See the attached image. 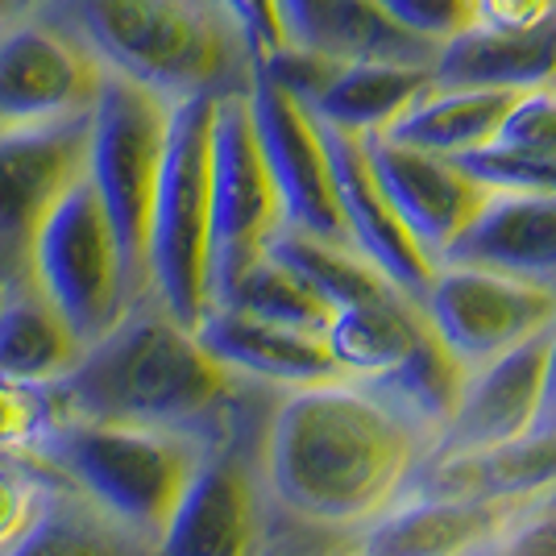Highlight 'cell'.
I'll return each mask as SVG.
<instances>
[{
	"instance_id": "1",
	"label": "cell",
	"mask_w": 556,
	"mask_h": 556,
	"mask_svg": "<svg viewBox=\"0 0 556 556\" xmlns=\"http://www.w3.org/2000/svg\"><path fill=\"white\" fill-rule=\"evenodd\" d=\"M63 419L134 424L216 444L266 424L287 391L250 382L220 366L150 291L116 325L84 345L75 370L50 387Z\"/></svg>"
},
{
	"instance_id": "2",
	"label": "cell",
	"mask_w": 556,
	"mask_h": 556,
	"mask_svg": "<svg viewBox=\"0 0 556 556\" xmlns=\"http://www.w3.org/2000/svg\"><path fill=\"white\" fill-rule=\"evenodd\" d=\"M428 444L357 391L353 378L287 391L262 437V478L278 510L357 528L403 494Z\"/></svg>"
},
{
	"instance_id": "3",
	"label": "cell",
	"mask_w": 556,
	"mask_h": 556,
	"mask_svg": "<svg viewBox=\"0 0 556 556\" xmlns=\"http://www.w3.org/2000/svg\"><path fill=\"white\" fill-rule=\"evenodd\" d=\"M121 79L179 104L250 92L254 59L225 0H34Z\"/></svg>"
},
{
	"instance_id": "4",
	"label": "cell",
	"mask_w": 556,
	"mask_h": 556,
	"mask_svg": "<svg viewBox=\"0 0 556 556\" xmlns=\"http://www.w3.org/2000/svg\"><path fill=\"white\" fill-rule=\"evenodd\" d=\"M204 448L179 432L59 416L34 462L59 469L113 519L159 544Z\"/></svg>"
},
{
	"instance_id": "5",
	"label": "cell",
	"mask_w": 556,
	"mask_h": 556,
	"mask_svg": "<svg viewBox=\"0 0 556 556\" xmlns=\"http://www.w3.org/2000/svg\"><path fill=\"white\" fill-rule=\"evenodd\" d=\"M170 100L109 75L88 116V184L113 225L129 303L150 295V212L170 129Z\"/></svg>"
},
{
	"instance_id": "6",
	"label": "cell",
	"mask_w": 556,
	"mask_h": 556,
	"mask_svg": "<svg viewBox=\"0 0 556 556\" xmlns=\"http://www.w3.org/2000/svg\"><path fill=\"white\" fill-rule=\"evenodd\" d=\"M212 113L216 96H191L170 109L150 212V291L187 328H195L208 312Z\"/></svg>"
},
{
	"instance_id": "7",
	"label": "cell",
	"mask_w": 556,
	"mask_h": 556,
	"mask_svg": "<svg viewBox=\"0 0 556 556\" xmlns=\"http://www.w3.org/2000/svg\"><path fill=\"white\" fill-rule=\"evenodd\" d=\"M282 229L278 191L262 163L250 116V96H216L212 113V232H208V307L225 300L237 278L266 254Z\"/></svg>"
},
{
	"instance_id": "8",
	"label": "cell",
	"mask_w": 556,
	"mask_h": 556,
	"mask_svg": "<svg viewBox=\"0 0 556 556\" xmlns=\"http://www.w3.org/2000/svg\"><path fill=\"white\" fill-rule=\"evenodd\" d=\"M29 270L47 291V300L59 307V316L71 325V332L79 337V345H92L96 337H104L116 325V316L129 307L113 225L88 175L50 212V220L34 241Z\"/></svg>"
},
{
	"instance_id": "9",
	"label": "cell",
	"mask_w": 556,
	"mask_h": 556,
	"mask_svg": "<svg viewBox=\"0 0 556 556\" xmlns=\"http://www.w3.org/2000/svg\"><path fill=\"white\" fill-rule=\"evenodd\" d=\"M266 424L241 428L204 448L159 540V556H257L270 515L262 478Z\"/></svg>"
},
{
	"instance_id": "10",
	"label": "cell",
	"mask_w": 556,
	"mask_h": 556,
	"mask_svg": "<svg viewBox=\"0 0 556 556\" xmlns=\"http://www.w3.org/2000/svg\"><path fill=\"white\" fill-rule=\"evenodd\" d=\"M88 116L0 125V287L34 275L38 232L88 175Z\"/></svg>"
},
{
	"instance_id": "11",
	"label": "cell",
	"mask_w": 556,
	"mask_h": 556,
	"mask_svg": "<svg viewBox=\"0 0 556 556\" xmlns=\"http://www.w3.org/2000/svg\"><path fill=\"white\" fill-rule=\"evenodd\" d=\"M109 71L42 4L0 22V125L88 116Z\"/></svg>"
},
{
	"instance_id": "12",
	"label": "cell",
	"mask_w": 556,
	"mask_h": 556,
	"mask_svg": "<svg viewBox=\"0 0 556 556\" xmlns=\"http://www.w3.org/2000/svg\"><path fill=\"white\" fill-rule=\"evenodd\" d=\"M424 316L465 370H478L556 320V291L482 266L444 262L428 282Z\"/></svg>"
},
{
	"instance_id": "13",
	"label": "cell",
	"mask_w": 556,
	"mask_h": 556,
	"mask_svg": "<svg viewBox=\"0 0 556 556\" xmlns=\"http://www.w3.org/2000/svg\"><path fill=\"white\" fill-rule=\"evenodd\" d=\"M245 96H250L262 163L278 191L282 225L312 232V237H328V241H349L316 116L291 92H282L275 79H266L262 71H254V84Z\"/></svg>"
},
{
	"instance_id": "14",
	"label": "cell",
	"mask_w": 556,
	"mask_h": 556,
	"mask_svg": "<svg viewBox=\"0 0 556 556\" xmlns=\"http://www.w3.org/2000/svg\"><path fill=\"white\" fill-rule=\"evenodd\" d=\"M366 159L382 195L391 200L399 220L416 237V245L437 266L444 250L465 232V225L478 216L486 204V187L478 184L457 159H441L416 146L387 138V134H370L362 138Z\"/></svg>"
},
{
	"instance_id": "15",
	"label": "cell",
	"mask_w": 556,
	"mask_h": 556,
	"mask_svg": "<svg viewBox=\"0 0 556 556\" xmlns=\"http://www.w3.org/2000/svg\"><path fill=\"white\" fill-rule=\"evenodd\" d=\"M316 125H320V138H325V150H328L332 187H337V208H341V220H345L349 245L357 254L370 257L374 266L391 278L403 295L424 303L437 266L428 262V254L416 245V237L407 232V225L399 220V212L391 208V200L382 195L362 138L345 134V129H332L325 121H316Z\"/></svg>"
},
{
	"instance_id": "16",
	"label": "cell",
	"mask_w": 556,
	"mask_h": 556,
	"mask_svg": "<svg viewBox=\"0 0 556 556\" xmlns=\"http://www.w3.org/2000/svg\"><path fill=\"white\" fill-rule=\"evenodd\" d=\"M548 341H553V325L532 332L528 341L507 349L503 357L469 370L462 407H457L453 424L444 428L441 441L428 448V457L473 453V448L507 444L515 437H523V432H532L535 412H540V394H544Z\"/></svg>"
},
{
	"instance_id": "17",
	"label": "cell",
	"mask_w": 556,
	"mask_h": 556,
	"mask_svg": "<svg viewBox=\"0 0 556 556\" xmlns=\"http://www.w3.org/2000/svg\"><path fill=\"white\" fill-rule=\"evenodd\" d=\"M556 490V432H523L507 444L473 453L424 457L403 494L424 498H465L494 507H532Z\"/></svg>"
},
{
	"instance_id": "18",
	"label": "cell",
	"mask_w": 556,
	"mask_h": 556,
	"mask_svg": "<svg viewBox=\"0 0 556 556\" xmlns=\"http://www.w3.org/2000/svg\"><path fill=\"white\" fill-rule=\"evenodd\" d=\"M519 510L465 498L399 494L387 510L341 532L353 556H482Z\"/></svg>"
},
{
	"instance_id": "19",
	"label": "cell",
	"mask_w": 556,
	"mask_h": 556,
	"mask_svg": "<svg viewBox=\"0 0 556 556\" xmlns=\"http://www.w3.org/2000/svg\"><path fill=\"white\" fill-rule=\"evenodd\" d=\"M444 262L528 278L556 291V191H490L437 266Z\"/></svg>"
},
{
	"instance_id": "20",
	"label": "cell",
	"mask_w": 556,
	"mask_h": 556,
	"mask_svg": "<svg viewBox=\"0 0 556 556\" xmlns=\"http://www.w3.org/2000/svg\"><path fill=\"white\" fill-rule=\"evenodd\" d=\"M195 341L232 374L262 382V387H275V391H300V387H316V382L353 378L328 353L325 337L270 325V320L245 316L237 307H208L204 320L195 325Z\"/></svg>"
},
{
	"instance_id": "21",
	"label": "cell",
	"mask_w": 556,
	"mask_h": 556,
	"mask_svg": "<svg viewBox=\"0 0 556 556\" xmlns=\"http://www.w3.org/2000/svg\"><path fill=\"white\" fill-rule=\"evenodd\" d=\"M287 47L328 63H419L432 67L437 50L394 25L374 0H278Z\"/></svg>"
},
{
	"instance_id": "22",
	"label": "cell",
	"mask_w": 556,
	"mask_h": 556,
	"mask_svg": "<svg viewBox=\"0 0 556 556\" xmlns=\"http://www.w3.org/2000/svg\"><path fill=\"white\" fill-rule=\"evenodd\" d=\"M432 84L444 88H498V92H535L556 88V13L532 29H482L465 25L441 42L432 59Z\"/></svg>"
},
{
	"instance_id": "23",
	"label": "cell",
	"mask_w": 556,
	"mask_h": 556,
	"mask_svg": "<svg viewBox=\"0 0 556 556\" xmlns=\"http://www.w3.org/2000/svg\"><path fill=\"white\" fill-rule=\"evenodd\" d=\"M465 378H469V370L428 328L399 362L374 374H357L353 382L370 403H378L387 416L399 419L412 437H419L432 448L444 437V428L453 424L457 407H462Z\"/></svg>"
},
{
	"instance_id": "24",
	"label": "cell",
	"mask_w": 556,
	"mask_h": 556,
	"mask_svg": "<svg viewBox=\"0 0 556 556\" xmlns=\"http://www.w3.org/2000/svg\"><path fill=\"white\" fill-rule=\"evenodd\" d=\"M0 556H159V544L125 528L59 469H50L38 515Z\"/></svg>"
},
{
	"instance_id": "25",
	"label": "cell",
	"mask_w": 556,
	"mask_h": 556,
	"mask_svg": "<svg viewBox=\"0 0 556 556\" xmlns=\"http://www.w3.org/2000/svg\"><path fill=\"white\" fill-rule=\"evenodd\" d=\"M79 337L47 300L38 278L25 275L0 287V374L29 387L63 382L79 362Z\"/></svg>"
},
{
	"instance_id": "26",
	"label": "cell",
	"mask_w": 556,
	"mask_h": 556,
	"mask_svg": "<svg viewBox=\"0 0 556 556\" xmlns=\"http://www.w3.org/2000/svg\"><path fill=\"white\" fill-rule=\"evenodd\" d=\"M432 88V67L419 63H341L325 92L303 104L316 121L357 138L387 134Z\"/></svg>"
},
{
	"instance_id": "27",
	"label": "cell",
	"mask_w": 556,
	"mask_h": 556,
	"mask_svg": "<svg viewBox=\"0 0 556 556\" xmlns=\"http://www.w3.org/2000/svg\"><path fill=\"white\" fill-rule=\"evenodd\" d=\"M519 92H498V88H444L432 84L407 113L387 129V138L416 146L441 159H462L494 141L507 109Z\"/></svg>"
},
{
	"instance_id": "28",
	"label": "cell",
	"mask_w": 556,
	"mask_h": 556,
	"mask_svg": "<svg viewBox=\"0 0 556 556\" xmlns=\"http://www.w3.org/2000/svg\"><path fill=\"white\" fill-rule=\"evenodd\" d=\"M428 328L432 325H428L424 307L412 295L391 291L382 300L332 312V325H328L325 341L328 353L341 362V370L357 378V374H374L382 370V366H391V362H399Z\"/></svg>"
},
{
	"instance_id": "29",
	"label": "cell",
	"mask_w": 556,
	"mask_h": 556,
	"mask_svg": "<svg viewBox=\"0 0 556 556\" xmlns=\"http://www.w3.org/2000/svg\"><path fill=\"white\" fill-rule=\"evenodd\" d=\"M266 254L278 257L287 270H295L332 312L382 300V295L399 291L391 278L382 275L366 254H357L349 241H328V237H312V232L282 225L270 237Z\"/></svg>"
},
{
	"instance_id": "30",
	"label": "cell",
	"mask_w": 556,
	"mask_h": 556,
	"mask_svg": "<svg viewBox=\"0 0 556 556\" xmlns=\"http://www.w3.org/2000/svg\"><path fill=\"white\" fill-rule=\"evenodd\" d=\"M212 307H237L245 316L270 320L282 328H300L312 337H325L332 325V307H328L295 270H287L278 257L262 254L245 275L225 291V300Z\"/></svg>"
},
{
	"instance_id": "31",
	"label": "cell",
	"mask_w": 556,
	"mask_h": 556,
	"mask_svg": "<svg viewBox=\"0 0 556 556\" xmlns=\"http://www.w3.org/2000/svg\"><path fill=\"white\" fill-rule=\"evenodd\" d=\"M59 419L50 387H29L0 374V457H38L42 441Z\"/></svg>"
},
{
	"instance_id": "32",
	"label": "cell",
	"mask_w": 556,
	"mask_h": 556,
	"mask_svg": "<svg viewBox=\"0 0 556 556\" xmlns=\"http://www.w3.org/2000/svg\"><path fill=\"white\" fill-rule=\"evenodd\" d=\"M494 150L507 154H528V159H556V92L553 88H535L519 92L507 109L498 134L490 141Z\"/></svg>"
},
{
	"instance_id": "33",
	"label": "cell",
	"mask_w": 556,
	"mask_h": 556,
	"mask_svg": "<svg viewBox=\"0 0 556 556\" xmlns=\"http://www.w3.org/2000/svg\"><path fill=\"white\" fill-rule=\"evenodd\" d=\"M457 163L486 191H556V159H528L482 146L473 154H462Z\"/></svg>"
},
{
	"instance_id": "34",
	"label": "cell",
	"mask_w": 556,
	"mask_h": 556,
	"mask_svg": "<svg viewBox=\"0 0 556 556\" xmlns=\"http://www.w3.org/2000/svg\"><path fill=\"white\" fill-rule=\"evenodd\" d=\"M50 465L34 457H0V553L29 528V519L38 515L42 486H47Z\"/></svg>"
},
{
	"instance_id": "35",
	"label": "cell",
	"mask_w": 556,
	"mask_h": 556,
	"mask_svg": "<svg viewBox=\"0 0 556 556\" xmlns=\"http://www.w3.org/2000/svg\"><path fill=\"white\" fill-rule=\"evenodd\" d=\"M394 25L441 47L465 25H473V0H374Z\"/></svg>"
},
{
	"instance_id": "36",
	"label": "cell",
	"mask_w": 556,
	"mask_h": 556,
	"mask_svg": "<svg viewBox=\"0 0 556 556\" xmlns=\"http://www.w3.org/2000/svg\"><path fill=\"white\" fill-rule=\"evenodd\" d=\"M257 556H353L341 528H320V523H303L291 519L287 510L270 503L266 515V535Z\"/></svg>"
},
{
	"instance_id": "37",
	"label": "cell",
	"mask_w": 556,
	"mask_h": 556,
	"mask_svg": "<svg viewBox=\"0 0 556 556\" xmlns=\"http://www.w3.org/2000/svg\"><path fill=\"white\" fill-rule=\"evenodd\" d=\"M482 556H556V490L519 510Z\"/></svg>"
},
{
	"instance_id": "38",
	"label": "cell",
	"mask_w": 556,
	"mask_h": 556,
	"mask_svg": "<svg viewBox=\"0 0 556 556\" xmlns=\"http://www.w3.org/2000/svg\"><path fill=\"white\" fill-rule=\"evenodd\" d=\"M232 25L241 34V42L254 59V71L287 47V29H282V13H278V0H225Z\"/></svg>"
},
{
	"instance_id": "39",
	"label": "cell",
	"mask_w": 556,
	"mask_h": 556,
	"mask_svg": "<svg viewBox=\"0 0 556 556\" xmlns=\"http://www.w3.org/2000/svg\"><path fill=\"white\" fill-rule=\"evenodd\" d=\"M556 13V0H473V25L515 34V29H532L548 22Z\"/></svg>"
},
{
	"instance_id": "40",
	"label": "cell",
	"mask_w": 556,
	"mask_h": 556,
	"mask_svg": "<svg viewBox=\"0 0 556 556\" xmlns=\"http://www.w3.org/2000/svg\"><path fill=\"white\" fill-rule=\"evenodd\" d=\"M532 432H556V320L553 341H548V366H544V394H540V412H535Z\"/></svg>"
},
{
	"instance_id": "41",
	"label": "cell",
	"mask_w": 556,
	"mask_h": 556,
	"mask_svg": "<svg viewBox=\"0 0 556 556\" xmlns=\"http://www.w3.org/2000/svg\"><path fill=\"white\" fill-rule=\"evenodd\" d=\"M25 9V0H0V22H9L13 13H22Z\"/></svg>"
},
{
	"instance_id": "42",
	"label": "cell",
	"mask_w": 556,
	"mask_h": 556,
	"mask_svg": "<svg viewBox=\"0 0 556 556\" xmlns=\"http://www.w3.org/2000/svg\"><path fill=\"white\" fill-rule=\"evenodd\" d=\"M25 4H34V0H25Z\"/></svg>"
},
{
	"instance_id": "43",
	"label": "cell",
	"mask_w": 556,
	"mask_h": 556,
	"mask_svg": "<svg viewBox=\"0 0 556 556\" xmlns=\"http://www.w3.org/2000/svg\"><path fill=\"white\" fill-rule=\"evenodd\" d=\"M553 92H556V88H553Z\"/></svg>"
}]
</instances>
